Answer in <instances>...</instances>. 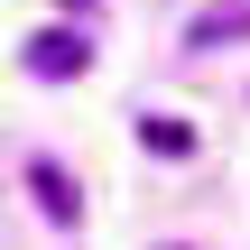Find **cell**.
Masks as SVG:
<instances>
[{
    "label": "cell",
    "instance_id": "6da1fadb",
    "mask_svg": "<svg viewBox=\"0 0 250 250\" xmlns=\"http://www.w3.org/2000/svg\"><path fill=\"white\" fill-rule=\"evenodd\" d=\"M83 56H93V46H83V37H74V28H46V37H37V46H28V65H37V74H46V83H65V74H83Z\"/></svg>",
    "mask_w": 250,
    "mask_h": 250
},
{
    "label": "cell",
    "instance_id": "7a4b0ae2",
    "mask_svg": "<svg viewBox=\"0 0 250 250\" xmlns=\"http://www.w3.org/2000/svg\"><path fill=\"white\" fill-rule=\"evenodd\" d=\"M28 186H37V204H46L56 223H74V213H83V204H74V176H65V167H46V158H37V167H28Z\"/></svg>",
    "mask_w": 250,
    "mask_h": 250
},
{
    "label": "cell",
    "instance_id": "3957f363",
    "mask_svg": "<svg viewBox=\"0 0 250 250\" xmlns=\"http://www.w3.org/2000/svg\"><path fill=\"white\" fill-rule=\"evenodd\" d=\"M223 37H250V0H223L195 19V46H223Z\"/></svg>",
    "mask_w": 250,
    "mask_h": 250
},
{
    "label": "cell",
    "instance_id": "277c9868",
    "mask_svg": "<svg viewBox=\"0 0 250 250\" xmlns=\"http://www.w3.org/2000/svg\"><path fill=\"white\" fill-rule=\"evenodd\" d=\"M74 9H83V0H74Z\"/></svg>",
    "mask_w": 250,
    "mask_h": 250
}]
</instances>
